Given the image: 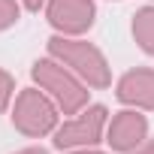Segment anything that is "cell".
Returning a JSON list of instances; mask_svg holds the SVG:
<instances>
[{
  "instance_id": "1",
  "label": "cell",
  "mask_w": 154,
  "mask_h": 154,
  "mask_svg": "<svg viewBox=\"0 0 154 154\" xmlns=\"http://www.w3.org/2000/svg\"><path fill=\"white\" fill-rule=\"evenodd\" d=\"M45 48H48V54L54 60L69 66L88 88H100L103 91V88L112 85V66H109L106 54L94 42H88L82 36H60V33H54V36H48Z\"/></svg>"
},
{
  "instance_id": "2",
  "label": "cell",
  "mask_w": 154,
  "mask_h": 154,
  "mask_svg": "<svg viewBox=\"0 0 154 154\" xmlns=\"http://www.w3.org/2000/svg\"><path fill=\"white\" fill-rule=\"evenodd\" d=\"M30 75H33L36 88H42V91L57 103V109H60L63 115H75V112H82V109L88 106V97H91L88 85H85L69 66H63L60 60H54L51 54L33 60Z\"/></svg>"
},
{
  "instance_id": "3",
  "label": "cell",
  "mask_w": 154,
  "mask_h": 154,
  "mask_svg": "<svg viewBox=\"0 0 154 154\" xmlns=\"http://www.w3.org/2000/svg\"><path fill=\"white\" fill-rule=\"evenodd\" d=\"M60 124L57 103L42 88H21L12 103V127L27 139H42Z\"/></svg>"
},
{
  "instance_id": "4",
  "label": "cell",
  "mask_w": 154,
  "mask_h": 154,
  "mask_svg": "<svg viewBox=\"0 0 154 154\" xmlns=\"http://www.w3.org/2000/svg\"><path fill=\"white\" fill-rule=\"evenodd\" d=\"M106 124H109V109L94 103L85 106L82 112H75L69 121L57 124V130L51 133L54 148L57 151H75V148H94L100 142H106Z\"/></svg>"
},
{
  "instance_id": "5",
  "label": "cell",
  "mask_w": 154,
  "mask_h": 154,
  "mask_svg": "<svg viewBox=\"0 0 154 154\" xmlns=\"http://www.w3.org/2000/svg\"><path fill=\"white\" fill-rule=\"evenodd\" d=\"M97 3L94 0H48L45 3V21L60 36H82L94 27Z\"/></svg>"
},
{
  "instance_id": "6",
  "label": "cell",
  "mask_w": 154,
  "mask_h": 154,
  "mask_svg": "<svg viewBox=\"0 0 154 154\" xmlns=\"http://www.w3.org/2000/svg\"><path fill=\"white\" fill-rule=\"evenodd\" d=\"M106 142L115 154H133L142 142H148V118L142 109H121L106 124Z\"/></svg>"
},
{
  "instance_id": "7",
  "label": "cell",
  "mask_w": 154,
  "mask_h": 154,
  "mask_svg": "<svg viewBox=\"0 0 154 154\" xmlns=\"http://www.w3.org/2000/svg\"><path fill=\"white\" fill-rule=\"evenodd\" d=\"M118 103L142 112H154V69L151 66H133L127 69L115 85Z\"/></svg>"
},
{
  "instance_id": "8",
  "label": "cell",
  "mask_w": 154,
  "mask_h": 154,
  "mask_svg": "<svg viewBox=\"0 0 154 154\" xmlns=\"http://www.w3.org/2000/svg\"><path fill=\"white\" fill-rule=\"evenodd\" d=\"M133 39L145 54L154 57V6H142L133 12Z\"/></svg>"
},
{
  "instance_id": "9",
  "label": "cell",
  "mask_w": 154,
  "mask_h": 154,
  "mask_svg": "<svg viewBox=\"0 0 154 154\" xmlns=\"http://www.w3.org/2000/svg\"><path fill=\"white\" fill-rule=\"evenodd\" d=\"M21 18V3L18 0H0V30H9Z\"/></svg>"
},
{
  "instance_id": "10",
  "label": "cell",
  "mask_w": 154,
  "mask_h": 154,
  "mask_svg": "<svg viewBox=\"0 0 154 154\" xmlns=\"http://www.w3.org/2000/svg\"><path fill=\"white\" fill-rule=\"evenodd\" d=\"M12 97H15V79H12V72H6L0 66V112L9 109Z\"/></svg>"
},
{
  "instance_id": "11",
  "label": "cell",
  "mask_w": 154,
  "mask_h": 154,
  "mask_svg": "<svg viewBox=\"0 0 154 154\" xmlns=\"http://www.w3.org/2000/svg\"><path fill=\"white\" fill-rule=\"evenodd\" d=\"M45 3H48V0H21V6L27 12H39V9H45Z\"/></svg>"
},
{
  "instance_id": "12",
  "label": "cell",
  "mask_w": 154,
  "mask_h": 154,
  "mask_svg": "<svg viewBox=\"0 0 154 154\" xmlns=\"http://www.w3.org/2000/svg\"><path fill=\"white\" fill-rule=\"evenodd\" d=\"M12 154H48V148H42V145H27V148L12 151Z\"/></svg>"
},
{
  "instance_id": "13",
  "label": "cell",
  "mask_w": 154,
  "mask_h": 154,
  "mask_svg": "<svg viewBox=\"0 0 154 154\" xmlns=\"http://www.w3.org/2000/svg\"><path fill=\"white\" fill-rule=\"evenodd\" d=\"M133 154H154V139H148V142H142Z\"/></svg>"
},
{
  "instance_id": "14",
  "label": "cell",
  "mask_w": 154,
  "mask_h": 154,
  "mask_svg": "<svg viewBox=\"0 0 154 154\" xmlns=\"http://www.w3.org/2000/svg\"><path fill=\"white\" fill-rule=\"evenodd\" d=\"M63 154H106V151H100V148L94 145V148H75V151H63Z\"/></svg>"
}]
</instances>
